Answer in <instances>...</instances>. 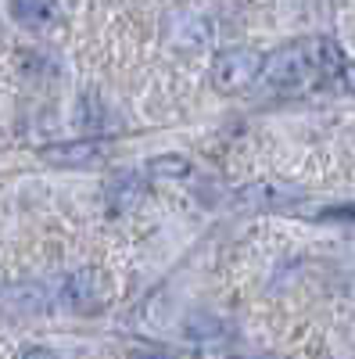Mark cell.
Listing matches in <instances>:
<instances>
[{
    "label": "cell",
    "instance_id": "ba28073f",
    "mask_svg": "<svg viewBox=\"0 0 355 359\" xmlns=\"http://www.w3.org/2000/svg\"><path fill=\"white\" fill-rule=\"evenodd\" d=\"M147 172L151 176H165V180H176V176H187L190 172V162L183 155H158L147 162Z\"/></svg>",
    "mask_w": 355,
    "mask_h": 359
},
{
    "label": "cell",
    "instance_id": "3957f363",
    "mask_svg": "<svg viewBox=\"0 0 355 359\" xmlns=\"http://www.w3.org/2000/svg\"><path fill=\"white\" fill-rule=\"evenodd\" d=\"M65 298L76 313H97L104 306V280L97 269H76L65 284Z\"/></svg>",
    "mask_w": 355,
    "mask_h": 359
},
{
    "label": "cell",
    "instance_id": "8992f818",
    "mask_svg": "<svg viewBox=\"0 0 355 359\" xmlns=\"http://www.w3.org/2000/svg\"><path fill=\"white\" fill-rule=\"evenodd\" d=\"M11 18L25 29H47L57 18V0H11Z\"/></svg>",
    "mask_w": 355,
    "mask_h": 359
},
{
    "label": "cell",
    "instance_id": "8fae6325",
    "mask_svg": "<svg viewBox=\"0 0 355 359\" xmlns=\"http://www.w3.org/2000/svg\"><path fill=\"white\" fill-rule=\"evenodd\" d=\"M22 359H54V352H50V348H43V345H33L29 352H22Z\"/></svg>",
    "mask_w": 355,
    "mask_h": 359
},
{
    "label": "cell",
    "instance_id": "277c9868",
    "mask_svg": "<svg viewBox=\"0 0 355 359\" xmlns=\"http://www.w3.org/2000/svg\"><path fill=\"white\" fill-rule=\"evenodd\" d=\"M237 205H244V208H273V205H291V201H298L302 191L298 187H287V184H248L233 194Z\"/></svg>",
    "mask_w": 355,
    "mask_h": 359
},
{
    "label": "cell",
    "instance_id": "7a4b0ae2",
    "mask_svg": "<svg viewBox=\"0 0 355 359\" xmlns=\"http://www.w3.org/2000/svg\"><path fill=\"white\" fill-rule=\"evenodd\" d=\"M262 69V57L248 47H237V50H223L212 65V83L223 94H237V90H248L258 79Z\"/></svg>",
    "mask_w": 355,
    "mask_h": 359
},
{
    "label": "cell",
    "instance_id": "6da1fadb",
    "mask_svg": "<svg viewBox=\"0 0 355 359\" xmlns=\"http://www.w3.org/2000/svg\"><path fill=\"white\" fill-rule=\"evenodd\" d=\"M344 69V57L337 50L334 40L327 36H312L302 43L280 47L277 54H270L258 69V79L273 90H302L316 79H334Z\"/></svg>",
    "mask_w": 355,
    "mask_h": 359
},
{
    "label": "cell",
    "instance_id": "30bf717a",
    "mask_svg": "<svg viewBox=\"0 0 355 359\" xmlns=\"http://www.w3.org/2000/svg\"><path fill=\"white\" fill-rule=\"evenodd\" d=\"M130 359H172V355L165 348H158V345H144V348H133Z\"/></svg>",
    "mask_w": 355,
    "mask_h": 359
},
{
    "label": "cell",
    "instance_id": "9c48e42d",
    "mask_svg": "<svg viewBox=\"0 0 355 359\" xmlns=\"http://www.w3.org/2000/svg\"><path fill=\"white\" fill-rule=\"evenodd\" d=\"M187 331H190L194 338H201V334H216V331H219V323L209 320V316H194V320L187 323Z\"/></svg>",
    "mask_w": 355,
    "mask_h": 359
},
{
    "label": "cell",
    "instance_id": "5b68a950",
    "mask_svg": "<svg viewBox=\"0 0 355 359\" xmlns=\"http://www.w3.org/2000/svg\"><path fill=\"white\" fill-rule=\"evenodd\" d=\"M144 191H147V184H144L140 172H115L108 184H104V198H108V205H115V208H133V205H140Z\"/></svg>",
    "mask_w": 355,
    "mask_h": 359
},
{
    "label": "cell",
    "instance_id": "52a82bcc",
    "mask_svg": "<svg viewBox=\"0 0 355 359\" xmlns=\"http://www.w3.org/2000/svg\"><path fill=\"white\" fill-rule=\"evenodd\" d=\"M94 158H101L94 144H69V147H50L47 151V162H57V165H86Z\"/></svg>",
    "mask_w": 355,
    "mask_h": 359
}]
</instances>
